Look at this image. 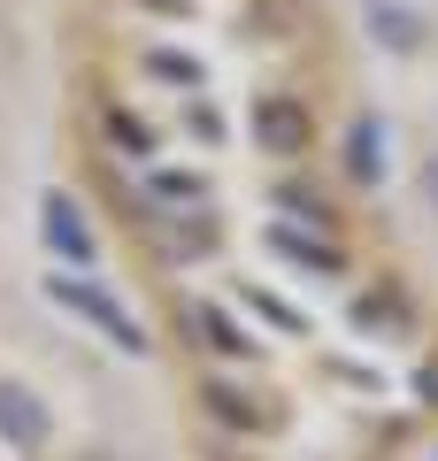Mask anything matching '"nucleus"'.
Returning <instances> with one entry per match:
<instances>
[{
    "label": "nucleus",
    "mask_w": 438,
    "mask_h": 461,
    "mask_svg": "<svg viewBox=\"0 0 438 461\" xmlns=\"http://www.w3.org/2000/svg\"><path fill=\"white\" fill-rule=\"evenodd\" d=\"M69 32L78 177L178 362L193 461H400L415 339L346 154L339 47L308 0H123Z\"/></svg>",
    "instance_id": "obj_1"
}]
</instances>
